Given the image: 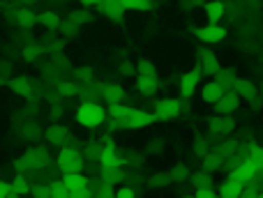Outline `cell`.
<instances>
[{"label": "cell", "instance_id": "6da1fadb", "mask_svg": "<svg viewBox=\"0 0 263 198\" xmlns=\"http://www.w3.org/2000/svg\"><path fill=\"white\" fill-rule=\"evenodd\" d=\"M74 120L79 127L83 129H102L109 122V111H106L102 104H97L95 99H86L77 106L74 111Z\"/></svg>", "mask_w": 263, "mask_h": 198}, {"label": "cell", "instance_id": "7a4b0ae2", "mask_svg": "<svg viewBox=\"0 0 263 198\" xmlns=\"http://www.w3.org/2000/svg\"><path fill=\"white\" fill-rule=\"evenodd\" d=\"M83 164H86V154H83L81 150H77V148H67V145H63V148H60L58 159H55V166H58L63 173L81 171Z\"/></svg>", "mask_w": 263, "mask_h": 198}, {"label": "cell", "instance_id": "3957f363", "mask_svg": "<svg viewBox=\"0 0 263 198\" xmlns=\"http://www.w3.org/2000/svg\"><path fill=\"white\" fill-rule=\"evenodd\" d=\"M63 182L67 187L69 196H77V198H90L95 196V189H90V182L88 177L83 175L81 171L77 173H63Z\"/></svg>", "mask_w": 263, "mask_h": 198}, {"label": "cell", "instance_id": "277c9868", "mask_svg": "<svg viewBox=\"0 0 263 198\" xmlns=\"http://www.w3.org/2000/svg\"><path fill=\"white\" fill-rule=\"evenodd\" d=\"M196 37H199L203 44H210V46H219L229 39V30L222 26V23H208L205 21L203 26L196 30Z\"/></svg>", "mask_w": 263, "mask_h": 198}, {"label": "cell", "instance_id": "5b68a950", "mask_svg": "<svg viewBox=\"0 0 263 198\" xmlns=\"http://www.w3.org/2000/svg\"><path fill=\"white\" fill-rule=\"evenodd\" d=\"M180 108H182V104L178 97H162L155 102L153 113L159 122H168V120H176V117L180 115Z\"/></svg>", "mask_w": 263, "mask_h": 198}, {"label": "cell", "instance_id": "8992f818", "mask_svg": "<svg viewBox=\"0 0 263 198\" xmlns=\"http://www.w3.org/2000/svg\"><path fill=\"white\" fill-rule=\"evenodd\" d=\"M201 76H203V74H201L196 67L180 74V78H178V95H180V99H192L196 92H199Z\"/></svg>", "mask_w": 263, "mask_h": 198}, {"label": "cell", "instance_id": "52a82bcc", "mask_svg": "<svg viewBox=\"0 0 263 198\" xmlns=\"http://www.w3.org/2000/svg\"><path fill=\"white\" fill-rule=\"evenodd\" d=\"M233 129H236V120L229 113H215L208 120V131L213 136H217V138H227Z\"/></svg>", "mask_w": 263, "mask_h": 198}, {"label": "cell", "instance_id": "ba28073f", "mask_svg": "<svg viewBox=\"0 0 263 198\" xmlns=\"http://www.w3.org/2000/svg\"><path fill=\"white\" fill-rule=\"evenodd\" d=\"M97 162H100L102 168H114V166H123L125 157L120 154V150L116 148L111 141H106V143L102 145V150H100V157H97Z\"/></svg>", "mask_w": 263, "mask_h": 198}, {"label": "cell", "instance_id": "9c48e42d", "mask_svg": "<svg viewBox=\"0 0 263 198\" xmlns=\"http://www.w3.org/2000/svg\"><path fill=\"white\" fill-rule=\"evenodd\" d=\"M240 99L242 97L238 95L233 88H227V90H224V95L213 104V108H215V113H229V115H233V113L240 108Z\"/></svg>", "mask_w": 263, "mask_h": 198}, {"label": "cell", "instance_id": "30bf717a", "mask_svg": "<svg viewBox=\"0 0 263 198\" xmlns=\"http://www.w3.org/2000/svg\"><path fill=\"white\" fill-rule=\"evenodd\" d=\"M219 67H222V63H219V58L213 53V51L210 49H201L199 51V55H196V69H199L201 74L213 76Z\"/></svg>", "mask_w": 263, "mask_h": 198}, {"label": "cell", "instance_id": "8fae6325", "mask_svg": "<svg viewBox=\"0 0 263 198\" xmlns=\"http://www.w3.org/2000/svg\"><path fill=\"white\" fill-rule=\"evenodd\" d=\"M136 92L143 97H153L157 95V90L162 86H159V76L157 74H136V83H134Z\"/></svg>", "mask_w": 263, "mask_h": 198}, {"label": "cell", "instance_id": "7c38bea8", "mask_svg": "<svg viewBox=\"0 0 263 198\" xmlns=\"http://www.w3.org/2000/svg\"><path fill=\"white\" fill-rule=\"evenodd\" d=\"M44 138L49 145H55V148H63V145H67L69 141V131L67 127L63 125V122H53V125H49L44 129Z\"/></svg>", "mask_w": 263, "mask_h": 198}, {"label": "cell", "instance_id": "4fadbf2b", "mask_svg": "<svg viewBox=\"0 0 263 198\" xmlns=\"http://www.w3.org/2000/svg\"><path fill=\"white\" fill-rule=\"evenodd\" d=\"M201 12H203V16L208 23H219L224 16H227V0H205Z\"/></svg>", "mask_w": 263, "mask_h": 198}, {"label": "cell", "instance_id": "5bb4252c", "mask_svg": "<svg viewBox=\"0 0 263 198\" xmlns=\"http://www.w3.org/2000/svg\"><path fill=\"white\" fill-rule=\"evenodd\" d=\"M224 90H227V88H224L222 83H219V81H215V78H210V81L201 83V88H199L201 102H203V104H210V106H213V104H215L219 97L224 95Z\"/></svg>", "mask_w": 263, "mask_h": 198}, {"label": "cell", "instance_id": "9a60e30c", "mask_svg": "<svg viewBox=\"0 0 263 198\" xmlns=\"http://www.w3.org/2000/svg\"><path fill=\"white\" fill-rule=\"evenodd\" d=\"M155 113L153 111H141V108H134V113L129 115L127 125H125V129H132V131H139V129H145V127L155 125Z\"/></svg>", "mask_w": 263, "mask_h": 198}, {"label": "cell", "instance_id": "2e32d148", "mask_svg": "<svg viewBox=\"0 0 263 198\" xmlns=\"http://www.w3.org/2000/svg\"><path fill=\"white\" fill-rule=\"evenodd\" d=\"M106 111H109V117H114V120L118 122L120 129H125V125H127L129 115L134 113V108L127 106V104H123V102H116V104H109Z\"/></svg>", "mask_w": 263, "mask_h": 198}, {"label": "cell", "instance_id": "e0dca14e", "mask_svg": "<svg viewBox=\"0 0 263 198\" xmlns=\"http://www.w3.org/2000/svg\"><path fill=\"white\" fill-rule=\"evenodd\" d=\"M28 157V162H30L32 171H42V168H46V164L51 162L49 159V152H46V148H40V145H32L28 152H23Z\"/></svg>", "mask_w": 263, "mask_h": 198}, {"label": "cell", "instance_id": "ac0fdd59", "mask_svg": "<svg viewBox=\"0 0 263 198\" xmlns=\"http://www.w3.org/2000/svg\"><path fill=\"white\" fill-rule=\"evenodd\" d=\"M9 92L18 99H28L32 95V81L28 76H14L9 81Z\"/></svg>", "mask_w": 263, "mask_h": 198}, {"label": "cell", "instance_id": "d6986e66", "mask_svg": "<svg viewBox=\"0 0 263 198\" xmlns=\"http://www.w3.org/2000/svg\"><path fill=\"white\" fill-rule=\"evenodd\" d=\"M217 196H222V198H238V196H242V182L236 180L233 175H229L227 180L217 187Z\"/></svg>", "mask_w": 263, "mask_h": 198}, {"label": "cell", "instance_id": "ffe728a7", "mask_svg": "<svg viewBox=\"0 0 263 198\" xmlns=\"http://www.w3.org/2000/svg\"><path fill=\"white\" fill-rule=\"evenodd\" d=\"M100 95L104 99L106 104H116V102H123L125 99V88L120 86V83H104V86H100Z\"/></svg>", "mask_w": 263, "mask_h": 198}, {"label": "cell", "instance_id": "44dd1931", "mask_svg": "<svg viewBox=\"0 0 263 198\" xmlns=\"http://www.w3.org/2000/svg\"><path fill=\"white\" fill-rule=\"evenodd\" d=\"M233 90H236L242 99H256V97H259V88H256L254 83L250 81V78H242V76L236 78V83H233Z\"/></svg>", "mask_w": 263, "mask_h": 198}, {"label": "cell", "instance_id": "7402d4cb", "mask_svg": "<svg viewBox=\"0 0 263 198\" xmlns=\"http://www.w3.org/2000/svg\"><path fill=\"white\" fill-rule=\"evenodd\" d=\"M12 198H21V196H28L32 191V187H30V182H28V177H26V173H18L16 177H14L12 182Z\"/></svg>", "mask_w": 263, "mask_h": 198}, {"label": "cell", "instance_id": "603a6c76", "mask_svg": "<svg viewBox=\"0 0 263 198\" xmlns=\"http://www.w3.org/2000/svg\"><path fill=\"white\" fill-rule=\"evenodd\" d=\"M125 12H153L155 3L153 0H120Z\"/></svg>", "mask_w": 263, "mask_h": 198}, {"label": "cell", "instance_id": "cb8c5ba5", "mask_svg": "<svg viewBox=\"0 0 263 198\" xmlns=\"http://www.w3.org/2000/svg\"><path fill=\"white\" fill-rule=\"evenodd\" d=\"M213 78H215V81H219V83H222L224 88H233V83H236L238 74L233 72L231 67H219L217 72L213 74Z\"/></svg>", "mask_w": 263, "mask_h": 198}, {"label": "cell", "instance_id": "d4e9b609", "mask_svg": "<svg viewBox=\"0 0 263 198\" xmlns=\"http://www.w3.org/2000/svg\"><path fill=\"white\" fill-rule=\"evenodd\" d=\"M14 21H16V26H21V28H32L37 21H40V16H35V12H30V9H16Z\"/></svg>", "mask_w": 263, "mask_h": 198}, {"label": "cell", "instance_id": "484cf974", "mask_svg": "<svg viewBox=\"0 0 263 198\" xmlns=\"http://www.w3.org/2000/svg\"><path fill=\"white\" fill-rule=\"evenodd\" d=\"M40 23L46 28V30H58L60 26V14L55 9H46V12L40 14Z\"/></svg>", "mask_w": 263, "mask_h": 198}, {"label": "cell", "instance_id": "4316f807", "mask_svg": "<svg viewBox=\"0 0 263 198\" xmlns=\"http://www.w3.org/2000/svg\"><path fill=\"white\" fill-rule=\"evenodd\" d=\"M58 92H60V97H65V99H74V97L81 95V88H79V83H74V81H65L58 86Z\"/></svg>", "mask_w": 263, "mask_h": 198}, {"label": "cell", "instance_id": "83f0119b", "mask_svg": "<svg viewBox=\"0 0 263 198\" xmlns=\"http://www.w3.org/2000/svg\"><path fill=\"white\" fill-rule=\"evenodd\" d=\"M217 196V187L215 185H196L192 191V198H215Z\"/></svg>", "mask_w": 263, "mask_h": 198}, {"label": "cell", "instance_id": "f1b7e54d", "mask_svg": "<svg viewBox=\"0 0 263 198\" xmlns=\"http://www.w3.org/2000/svg\"><path fill=\"white\" fill-rule=\"evenodd\" d=\"M49 191H51V198H69V191H67V187H65L63 180H51Z\"/></svg>", "mask_w": 263, "mask_h": 198}, {"label": "cell", "instance_id": "f546056e", "mask_svg": "<svg viewBox=\"0 0 263 198\" xmlns=\"http://www.w3.org/2000/svg\"><path fill=\"white\" fill-rule=\"evenodd\" d=\"M136 74H157V65L150 58H141L136 60Z\"/></svg>", "mask_w": 263, "mask_h": 198}, {"label": "cell", "instance_id": "4dcf8cb0", "mask_svg": "<svg viewBox=\"0 0 263 198\" xmlns=\"http://www.w3.org/2000/svg\"><path fill=\"white\" fill-rule=\"evenodd\" d=\"M185 180H190V171L185 166H176L168 173V182H185Z\"/></svg>", "mask_w": 263, "mask_h": 198}, {"label": "cell", "instance_id": "1f68e13d", "mask_svg": "<svg viewBox=\"0 0 263 198\" xmlns=\"http://www.w3.org/2000/svg\"><path fill=\"white\" fill-rule=\"evenodd\" d=\"M139 191L134 187H127V185H118L116 187V198H136Z\"/></svg>", "mask_w": 263, "mask_h": 198}, {"label": "cell", "instance_id": "d6a6232c", "mask_svg": "<svg viewBox=\"0 0 263 198\" xmlns=\"http://www.w3.org/2000/svg\"><path fill=\"white\" fill-rule=\"evenodd\" d=\"M21 55L28 58V60H35L37 55H42V44H28L26 49L21 51Z\"/></svg>", "mask_w": 263, "mask_h": 198}, {"label": "cell", "instance_id": "836d02e7", "mask_svg": "<svg viewBox=\"0 0 263 198\" xmlns=\"http://www.w3.org/2000/svg\"><path fill=\"white\" fill-rule=\"evenodd\" d=\"M32 196H37V198H51V191H49V185H40V187H32V191H30Z\"/></svg>", "mask_w": 263, "mask_h": 198}, {"label": "cell", "instance_id": "e575fe53", "mask_svg": "<svg viewBox=\"0 0 263 198\" xmlns=\"http://www.w3.org/2000/svg\"><path fill=\"white\" fill-rule=\"evenodd\" d=\"M0 198H12V185L7 180H0Z\"/></svg>", "mask_w": 263, "mask_h": 198}, {"label": "cell", "instance_id": "d590c367", "mask_svg": "<svg viewBox=\"0 0 263 198\" xmlns=\"http://www.w3.org/2000/svg\"><path fill=\"white\" fill-rule=\"evenodd\" d=\"M79 3H81L86 9H90V7H97V3H100V0H79Z\"/></svg>", "mask_w": 263, "mask_h": 198}]
</instances>
